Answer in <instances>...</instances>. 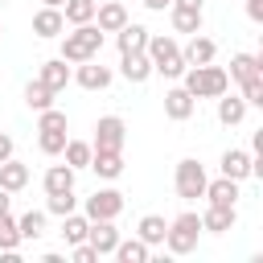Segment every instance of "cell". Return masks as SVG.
Here are the masks:
<instances>
[{
	"instance_id": "cell-19",
	"label": "cell",
	"mask_w": 263,
	"mask_h": 263,
	"mask_svg": "<svg viewBox=\"0 0 263 263\" xmlns=\"http://www.w3.org/2000/svg\"><path fill=\"white\" fill-rule=\"evenodd\" d=\"M25 185H29V164H25V160H16V156L0 160V189H8V193H21Z\"/></svg>"
},
{
	"instance_id": "cell-38",
	"label": "cell",
	"mask_w": 263,
	"mask_h": 263,
	"mask_svg": "<svg viewBox=\"0 0 263 263\" xmlns=\"http://www.w3.org/2000/svg\"><path fill=\"white\" fill-rule=\"evenodd\" d=\"M70 259H74V263H99V251H95L90 242H74V247H70Z\"/></svg>"
},
{
	"instance_id": "cell-29",
	"label": "cell",
	"mask_w": 263,
	"mask_h": 263,
	"mask_svg": "<svg viewBox=\"0 0 263 263\" xmlns=\"http://www.w3.org/2000/svg\"><path fill=\"white\" fill-rule=\"evenodd\" d=\"M86 230H90V218L86 214H66L62 218V238H66V247H74V242H86Z\"/></svg>"
},
{
	"instance_id": "cell-7",
	"label": "cell",
	"mask_w": 263,
	"mask_h": 263,
	"mask_svg": "<svg viewBox=\"0 0 263 263\" xmlns=\"http://www.w3.org/2000/svg\"><path fill=\"white\" fill-rule=\"evenodd\" d=\"M111 66H103L99 58H86V62H78L74 70H70V82H78L82 90H107L111 86Z\"/></svg>"
},
{
	"instance_id": "cell-9",
	"label": "cell",
	"mask_w": 263,
	"mask_h": 263,
	"mask_svg": "<svg viewBox=\"0 0 263 263\" xmlns=\"http://www.w3.org/2000/svg\"><path fill=\"white\" fill-rule=\"evenodd\" d=\"M197 218H201V230L205 234H226V230L238 226V205H210L205 201V210Z\"/></svg>"
},
{
	"instance_id": "cell-2",
	"label": "cell",
	"mask_w": 263,
	"mask_h": 263,
	"mask_svg": "<svg viewBox=\"0 0 263 263\" xmlns=\"http://www.w3.org/2000/svg\"><path fill=\"white\" fill-rule=\"evenodd\" d=\"M144 53H148V62H152V74H160V78H181V74H185V58H181L177 37H168V33H148Z\"/></svg>"
},
{
	"instance_id": "cell-3",
	"label": "cell",
	"mask_w": 263,
	"mask_h": 263,
	"mask_svg": "<svg viewBox=\"0 0 263 263\" xmlns=\"http://www.w3.org/2000/svg\"><path fill=\"white\" fill-rule=\"evenodd\" d=\"M181 86H185L193 99H218V95L230 90V74H226L222 66H214V62H205V66H185Z\"/></svg>"
},
{
	"instance_id": "cell-27",
	"label": "cell",
	"mask_w": 263,
	"mask_h": 263,
	"mask_svg": "<svg viewBox=\"0 0 263 263\" xmlns=\"http://www.w3.org/2000/svg\"><path fill=\"white\" fill-rule=\"evenodd\" d=\"M62 156H66V164L78 173V168H90V156H95V148H90V140H70V136H66V148H62Z\"/></svg>"
},
{
	"instance_id": "cell-16",
	"label": "cell",
	"mask_w": 263,
	"mask_h": 263,
	"mask_svg": "<svg viewBox=\"0 0 263 263\" xmlns=\"http://www.w3.org/2000/svg\"><path fill=\"white\" fill-rule=\"evenodd\" d=\"M95 25H99L103 33H119V29L127 25V8H123L119 0H99V4H95Z\"/></svg>"
},
{
	"instance_id": "cell-15",
	"label": "cell",
	"mask_w": 263,
	"mask_h": 263,
	"mask_svg": "<svg viewBox=\"0 0 263 263\" xmlns=\"http://www.w3.org/2000/svg\"><path fill=\"white\" fill-rule=\"evenodd\" d=\"M242 181H230V177H214V181H205V201L210 205H238V197H242V189H238Z\"/></svg>"
},
{
	"instance_id": "cell-28",
	"label": "cell",
	"mask_w": 263,
	"mask_h": 263,
	"mask_svg": "<svg viewBox=\"0 0 263 263\" xmlns=\"http://www.w3.org/2000/svg\"><path fill=\"white\" fill-rule=\"evenodd\" d=\"M45 210H29V214H21L16 218V230H21V242H37L41 234H45Z\"/></svg>"
},
{
	"instance_id": "cell-40",
	"label": "cell",
	"mask_w": 263,
	"mask_h": 263,
	"mask_svg": "<svg viewBox=\"0 0 263 263\" xmlns=\"http://www.w3.org/2000/svg\"><path fill=\"white\" fill-rule=\"evenodd\" d=\"M247 16L259 25V21H263V0H247Z\"/></svg>"
},
{
	"instance_id": "cell-44",
	"label": "cell",
	"mask_w": 263,
	"mask_h": 263,
	"mask_svg": "<svg viewBox=\"0 0 263 263\" xmlns=\"http://www.w3.org/2000/svg\"><path fill=\"white\" fill-rule=\"evenodd\" d=\"M41 4H49V8H62V4H66V0H41Z\"/></svg>"
},
{
	"instance_id": "cell-21",
	"label": "cell",
	"mask_w": 263,
	"mask_h": 263,
	"mask_svg": "<svg viewBox=\"0 0 263 263\" xmlns=\"http://www.w3.org/2000/svg\"><path fill=\"white\" fill-rule=\"evenodd\" d=\"M226 74H230V82H247V78L263 74V53H234Z\"/></svg>"
},
{
	"instance_id": "cell-39",
	"label": "cell",
	"mask_w": 263,
	"mask_h": 263,
	"mask_svg": "<svg viewBox=\"0 0 263 263\" xmlns=\"http://www.w3.org/2000/svg\"><path fill=\"white\" fill-rule=\"evenodd\" d=\"M8 156H16V140L8 132H0V160H8Z\"/></svg>"
},
{
	"instance_id": "cell-10",
	"label": "cell",
	"mask_w": 263,
	"mask_h": 263,
	"mask_svg": "<svg viewBox=\"0 0 263 263\" xmlns=\"http://www.w3.org/2000/svg\"><path fill=\"white\" fill-rule=\"evenodd\" d=\"M181 58H185V66H205L218 58V41L205 33H189V41L181 45Z\"/></svg>"
},
{
	"instance_id": "cell-37",
	"label": "cell",
	"mask_w": 263,
	"mask_h": 263,
	"mask_svg": "<svg viewBox=\"0 0 263 263\" xmlns=\"http://www.w3.org/2000/svg\"><path fill=\"white\" fill-rule=\"evenodd\" d=\"M37 148H41L45 156H62V148H66V132H37Z\"/></svg>"
},
{
	"instance_id": "cell-43",
	"label": "cell",
	"mask_w": 263,
	"mask_h": 263,
	"mask_svg": "<svg viewBox=\"0 0 263 263\" xmlns=\"http://www.w3.org/2000/svg\"><path fill=\"white\" fill-rule=\"evenodd\" d=\"M8 205H12V193H8V189H0V214H4Z\"/></svg>"
},
{
	"instance_id": "cell-23",
	"label": "cell",
	"mask_w": 263,
	"mask_h": 263,
	"mask_svg": "<svg viewBox=\"0 0 263 263\" xmlns=\"http://www.w3.org/2000/svg\"><path fill=\"white\" fill-rule=\"evenodd\" d=\"M164 230H168V222H164L160 214H144V218L136 222V238L148 242V247H164Z\"/></svg>"
},
{
	"instance_id": "cell-34",
	"label": "cell",
	"mask_w": 263,
	"mask_h": 263,
	"mask_svg": "<svg viewBox=\"0 0 263 263\" xmlns=\"http://www.w3.org/2000/svg\"><path fill=\"white\" fill-rule=\"evenodd\" d=\"M74 210H78V193H74V189L49 193V201H45V214H53V218H66V214H74Z\"/></svg>"
},
{
	"instance_id": "cell-25",
	"label": "cell",
	"mask_w": 263,
	"mask_h": 263,
	"mask_svg": "<svg viewBox=\"0 0 263 263\" xmlns=\"http://www.w3.org/2000/svg\"><path fill=\"white\" fill-rule=\"evenodd\" d=\"M41 189H45V197H49V193L74 189V168H70V164H49L45 177H41Z\"/></svg>"
},
{
	"instance_id": "cell-41",
	"label": "cell",
	"mask_w": 263,
	"mask_h": 263,
	"mask_svg": "<svg viewBox=\"0 0 263 263\" xmlns=\"http://www.w3.org/2000/svg\"><path fill=\"white\" fill-rule=\"evenodd\" d=\"M140 4H144V8H148V12H164V8H168V4H173V0H140Z\"/></svg>"
},
{
	"instance_id": "cell-20",
	"label": "cell",
	"mask_w": 263,
	"mask_h": 263,
	"mask_svg": "<svg viewBox=\"0 0 263 263\" xmlns=\"http://www.w3.org/2000/svg\"><path fill=\"white\" fill-rule=\"evenodd\" d=\"M37 78L58 95V90H66V82H70V62H66V58H49V62H41Z\"/></svg>"
},
{
	"instance_id": "cell-46",
	"label": "cell",
	"mask_w": 263,
	"mask_h": 263,
	"mask_svg": "<svg viewBox=\"0 0 263 263\" xmlns=\"http://www.w3.org/2000/svg\"><path fill=\"white\" fill-rule=\"evenodd\" d=\"M0 4H4V0H0Z\"/></svg>"
},
{
	"instance_id": "cell-11",
	"label": "cell",
	"mask_w": 263,
	"mask_h": 263,
	"mask_svg": "<svg viewBox=\"0 0 263 263\" xmlns=\"http://www.w3.org/2000/svg\"><path fill=\"white\" fill-rule=\"evenodd\" d=\"M33 33H37L41 41H53V37H62V33H66V16H62V8H49V4H41V8L33 12Z\"/></svg>"
},
{
	"instance_id": "cell-26",
	"label": "cell",
	"mask_w": 263,
	"mask_h": 263,
	"mask_svg": "<svg viewBox=\"0 0 263 263\" xmlns=\"http://www.w3.org/2000/svg\"><path fill=\"white\" fill-rule=\"evenodd\" d=\"M111 255H115L119 263H148V259H152V247H148V242H140V238L132 234V238H119Z\"/></svg>"
},
{
	"instance_id": "cell-36",
	"label": "cell",
	"mask_w": 263,
	"mask_h": 263,
	"mask_svg": "<svg viewBox=\"0 0 263 263\" xmlns=\"http://www.w3.org/2000/svg\"><path fill=\"white\" fill-rule=\"evenodd\" d=\"M238 95L247 99V107H263V74H255V78L238 82Z\"/></svg>"
},
{
	"instance_id": "cell-31",
	"label": "cell",
	"mask_w": 263,
	"mask_h": 263,
	"mask_svg": "<svg viewBox=\"0 0 263 263\" xmlns=\"http://www.w3.org/2000/svg\"><path fill=\"white\" fill-rule=\"evenodd\" d=\"M173 33H201V8H168Z\"/></svg>"
},
{
	"instance_id": "cell-13",
	"label": "cell",
	"mask_w": 263,
	"mask_h": 263,
	"mask_svg": "<svg viewBox=\"0 0 263 263\" xmlns=\"http://www.w3.org/2000/svg\"><path fill=\"white\" fill-rule=\"evenodd\" d=\"M193 111H197V99H193L185 86H168V90H164V115H168L173 123H185Z\"/></svg>"
},
{
	"instance_id": "cell-8",
	"label": "cell",
	"mask_w": 263,
	"mask_h": 263,
	"mask_svg": "<svg viewBox=\"0 0 263 263\" xmlns=\"http://www.w3.org/2000/svg\"><path fill=\"white\" fill-rule=\"evenodd\" d=\"M82 214H86L90 222H99V218H119V214H123V193H119V189H95V193L82 201Z\"/></svg>"
},
{
	"instance_id": "cell-24",
	"label": "cell",
	"mask_w": 263,
	"mask_h": 263,
	"mask_svg": "<svg viewBox=\"0 0 263 263\" xmlns=\"http://www.w3.org/2000/svg\"><path fill=\"white\" fill-rule=\"evenodd\" d=\"M115 45H119V53H136V49L148 45V29H144L140 21H127V25L115 33Z\"/></svg>"
},
{
	"instance_id": "cell-14",
	"label": "cell",
	"mask_w": 263,
	"mask_h": 263,
	"mask_svg": "<svg viewBox=\"0 0 263 263\" xmlns=\"http://www.w3.org/2000/svg\"><path fill=\"white\" fill-rule=\"evenodd\" d=\"M119 238H123V234L115 230V218H99V222H90V230H86V242L99 251V259H103V255H111Z\"/></svg>"
},
{
	"instance_id": "cell-33",
	"label": "cell",
	"mask_w": 263,
	"mask_h": 263,
	"mask_svg": "<svg viewBox=\"0 0 263 263\" xmlns=\"http://www.w3.org/2000/svg\"><path fill=\"white\" fill-rule=\"evenodd\" d=\"M95 4H99V0H66V4H62L66 25H86V21H95Z\"/></svg>"
},
{
	"instance_id": "cell-35",
	"label": "cell",
	"mask_w": 263,
	"mask_h": 263,
	"mask_svg": "<svg viewBox=\"0 0 263 263\" xmlns=\"http://www.w3.org/2000/svg\"><path fill=\"white\" fill-rule=\"evenodd\" d=\"M37 132H66V111H58V107L37 111Z\"/></svg>"
},
{
	"instance_id": "cell-45",
	"label": "cell",
	"mask_w": 263,
	"mask_h": 263,
	"mask_svg": "<svg viewBox=\"0 0 263 263\" xmlns=\"http://www.w3.org/2000/svg\"><path fill=\"white\" fill-rule=\"evenodd\" d=\"M0 37H4V25H0Z\"/></svg>"
},
{
	"instance_id": "cell-18",
	"label": "cell",
	"mask_w": 263,
	"mask_h": 263,
	"mask_svg": "<svg viewBox=\"0 0 263 263\" xmlns=\"http://www.w3.org/2000/svg\"><path fill=\"white\" fill-rule=\"evenodd\" d=\"M247 111H251V107H247L242 95H230V90L218 95V123H222V127H238V123L247 119Z\"/></svg>"
},
{
	"instance_id": "cell-12",
	"label": "cell",
	"mask_w": 263,
	"mask_h": 263,
	"mask_svg": "<svg viewBox=\"0 0 263 263\" xmlns=\"http://www.w3.org/2000/svg\"><path fill=\"white\" fill-rule=\"evenodd\" d=\"M119 74H123V82L144 86V82L152 78V62H148V53H144V49H136V53H119Z\"/></svg>"
},
{
	"instance_id": "cell-1",
	"label": "cell",
	"mask_w": 263,
	"mask_h": 263,
	"mask_svg": "<svg viewBox=\"0 0 263 263\" xmlns=\"http://www.w3.org/2000/svg\"><path fill=\"white\" fill-rule=\"evenodd\" d=\"M103 29L95 25V21H86V25H74L70 33H62V53L58 58H66L70 66H78V62H86V58H99V49H103Z\"/></svg>"
},
{
	"instance_id": "cell-17",
	"label": "cell",
	"mask_w": 263,
	"mask_h": 263,
	"mask_svg": "<svg viewBox=\"0 0 263 263\" xmlns=\"http://www.w3.org/2000/svg\"><path fill=\"white\" fill-rule=\"evenodd\" d=\"M251 152L247 148H226L222 152V160H218V168H222V177H230V181H247L251 177Z\"/></svg>"
},
{
	"instance_id": "cell-30",
	"label": "cell",
	"mask_w": 263,
	"mask_h": 263,
	"mask_svg": "<svg viewBox=\"0 0 263 263\" xmlns=\"http://www.w3.org/2000/svg\"><path fill=\"white\" fill-rule=\"evenodd\" d=\"M21 251V230H16V218L4 210L0 214V255H16Z\"/></svg>"
},
{
	"instance_id": "cell-32",
	"label": "cell",
	"mask_w": 263,
	"mask_h": 263,
	"mask_svg": "<svg viewBox=\"0 0 263 263\" xmlns=\"http://www.w3.org/2000/svg\"><path fill=\"white\" fill-rule=\"evenodd\" d=\"M25 107H29V111H45V107H53V90H49L41 78H33V82L25 86Z\"/></svg>"
},
{
	"instance_id": "cell-22",
	"label": "cell",
	"mask_w": 263,
	"mask_h": 263,
	"mask_svg": "<svg viewBox=\"0 0 263 263\" xmlns=\"http://www.w3.org/2000/svg\"><path fill=\"white\" fill-rule=\"evenodd\" d=\"M90 168H95L99 181H119L123 177V152H95Z\"/></svg>"
},
{
	"instance_id": "cell-5",
	"label": "cell",
	"mask_w": 263,
	"mask_h": 263,
	"mask_svg": "<svg viewBox=\"0 0 263 263\" xmlns=\"http://www.w3.org/2000/svg\"><path fill=\"white\" fill-rule=\"evenodd\" d=\"M205 164L197 160V156H185V160H177V173H173V189H177V197L181 201H197L201 193H205Z\"/></svg>"
},
{
	"instance_id": "cell-4",
	"label": "cell",
	"mask_w": 263,
	"mask_h": 263,
	"mask_svg": "<svg viewBox=\"0 0 263 263\" xmlns=\"http://www.w3.org/2000/svg\"><path fill=\"white\" fill-rule=\"evenodd\" d=\"M197 238H201V218H197L193 210L177 214V218L168 222V230H164L168 255H193V251H197Z\"/></svg>"
},
{
	"instance_id": "cell-6",
	"label": "cell",
	"mask_w": 263,
	"mask_h": 263,
	"mask_svg": "<svg viewBox=\"0 0 263 263\" xmlns=\"http://www.w3.org/2000/svg\"><path fill=\"white\" fill-rule=\"evenodd\" d=\"M123 144H127V123H123L119 115H99V119H95V140H90V148H95V152H123Z\"/></svg>"
},
{
	"instance_id": "cell-42",
	"label": "cell",
	"mask_w": 263,
	"mask_h": 263,
	"mask_svg": "<svg viewBox=\"0 0 263 263\" xmlns=\"http://www.w3.org/2000/svg\"><path fill=\"white\" fill-rule=\"evenodd\" d=\"M201 4H205V0H173L168 8H201Z\"/></svg>"
}]
</instances>
